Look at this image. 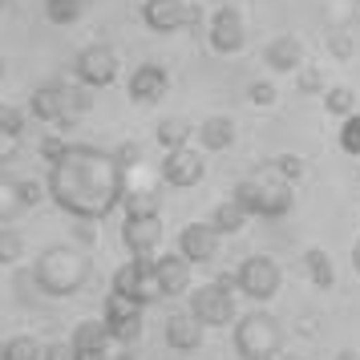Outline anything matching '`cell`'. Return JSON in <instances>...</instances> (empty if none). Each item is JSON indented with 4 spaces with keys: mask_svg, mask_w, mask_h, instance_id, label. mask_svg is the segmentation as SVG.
Instances as JSON below:
<instances>
[{
    "mask_svg": "<svg viewBox=\"0 0 360 360\" xmlns=\"http://www.w3.org/2000/svg\"><path fill=\"white\" fill-rule=\"evenodd\" d=\"M25 134V110L0 101V138H20Z\"/></svg>",
    "mask_w": 360,
    "mask_h": 360,
    "instance_id": "4dcf8cb0",
    "label": "cell"
},
{
    "mask_svg": "<svg viewBox=\"0 0 360 360\" xmlns=\"http://www.w3.org/2000/svg\"><path fill=\"white\" fill-rule=\"evenodd\" d=\"M191 130H198V126H191L186 117H162L158 130H154V138H158L166 150H179V146H191Z\"/></svg>",
    "mask_w": 360,
    "mask_h": 360,
    "instance_id": "d4e9b609",
    "label": "cell"
},
{
    "mask_svg": "<svg viewBox=\"0 0 360 360\" xmlns=\"http://www.w3.org/2000/svg\"><path fill=\"white\" fill-rule=\"evenodd\" d=\"M235 279H239V292H243L251 304H267V300H276L279 283H283V271H279V263L271 259V255H247V259L239 263Z\"/></svg>",
    "mask_w": 360,
    "mask_h": 360,
    "instance_id": "52a82bcc",
    "label": "cell"
},
{
    "mask_svg": "<svg viewBox=\"0 0 360 360\" xmlns=\"http://www.w3.org/2000/svg\"><path fill=\"white\" fill-rule=\"evenodd\" d=\"M89 271L94 267L85 259V251H77V247H69V243H53L37 255L33 283L45 295H53V300H65V295H77L89 283Z\"/></svg>",
    "mask_w": 360,
    "mask_h": 360,
    "instance_id": "7a4b0ae2",
    "label": "cell"
},
{
    "mask_svg": "<svg viewBox=\"0 0 360 360\" xmlns=\"http://www.w3.org/2000/svg\"><path fill=\"white\" fill-rule=\"evenodd\" d=\"M4 360H45V348L33 336H13L4 340Z\"/></svg>",
    "mask_w": 360,
    "mask_h": 360,
    "instance_id": "f1b7e54d",
    "label": "cell"
},
{
    "mask_svg": "<svg viewBox=\"0 0 360 360\" xmlns=\"http://www.w3.org/2000/svg\"><path fill=\"white\" fill-rule=\"evenodd\" d=\"M340 150L352 154V158H360V114H352V117L340 122Z\"/></svg>",
    "mask_w": 360,
    "mask_h": 360,
    "instance_id": "836d02e7",
    "label": "cell"
},
{
    "mask_svg": "<svg viewBox=\"0 0 360 360\" xmlns=\"http://www.w3.org/2000/svg\"><path fill=\"white\" fill-rule=\"evenodd\" d=\"M20 154V138H0V162H13Z\"/></svg>",
    "mask_w": 360,
    "mask_h": 360,
    "instance_id": "f35d334b",
    "label": "cell"
},
{
    "mask_svg": "<svg viewBox=\"0 0 360 360\" xmlns=\"http://www.w3.org/2000/svg\"><path fill=\"white\" fill-rule=\"evenodd\" d=\"M69 340L77 344V352H82L85 360H105V356H114L117 348H126V344L114 340V332H110L105 320H82V324L73 328Z\"/></svg>",
    "mask_w": 360,
    "mask_h": 360,
    "instance_id": "2e32d148",
    "label": "cell"
},
{
    "mask_svg": "<svg viewBox=\"0 0 360 360\" xmlns=\"http://www.w3.org/2000/svg\"><path fill=\"white\" fill-rule=\"evenodd\" d=\"M45 360H85V356L77 352L73 340H53V344H45Z\"/></svg>",
    "mask_w": 360,
    "mask_h": 360,
    "instance_id": "8d00e7d4",
    "label": "cell"
},
{
    "mask_svg": "<svg viewBox=\"0 0 360 360\" xmlns=\"http://www.w3.org/2000/svg\"><path fill=\"white\" fill-rule=\"evenodd\" d=\"M263 65L271 69V73H300L304 69V41L292 33L271 37L267 49H263Z\"/></svg>",
    "mask_w": 360,
    "mask_h": 360,
    "instance_id": "ac0fdd59",
    "label": "cell"
},
{
    "mask_svg": "<svg viewBox=\"0 0 360 360\" xmlns=\"http://www.w3.org/2000/svg\"><path fill=\"white\" fill-rule=\"evenodd\" d=\"M324 110L332 117H352L356 114V94H352V85H328L324 89Z\"/></svg>",
    "mask_w": 360,
    "mask_h": 360,
    "instance_id": "484cf974",
    "label": "cell"
},
{
    "mask_svg": "<svg viewBox=\"0 0 360 360\" xmlns=\"http://www.w3.org/2000/svg\"><path fill=\"white\" fill-rule=\"evenodd\" d=\"M105 360H134V356H126V348H117L114 356H105Z\"/></svg>",
    "mask_w": 360,
    "mask_h": 360,
    "instance_id": "b9f144b4",
    "label": "cell"
},
{
    "mask_svg": "<svg viewBox=\"0 0 360 360\" xmlns=\"http://www.w3.org/2000/svg\"><path fill=\"white\" fill-rule=\"evenodd\" d=\"M304 271H308V279L320 292H328L336 283V267H332V255H328L324 247H308L304 251Z\"/></svg>",
    "mask_w": 360,
    "mask_h": 360,
    "instance_id": "7402d4cb",
    "label": "cell"
},
{
    "mask_svg": "<svg viewBox=\"0 0 360 360\" xmlns=\"http://www.w3.org/2000/svg\"><path fill=\"white\" fill-rule=\"evenodd\" d=\"M126 89H130L134 105H154V101L166 98V89H170V73H166V65H158V61H142V65L130 73Z\"/></svg>",
    "mask_w": 360,
    "mask_h": 360,
    "instance_id": "9a60e30c",
    "label": "cell"
},
{
    "mask_svg": "<svg viewBox=\"0 0 360 360\" xmlns=\"http://www.w3.org/2000/svg\"><path fill=\"white\" fill-rule=\"evenodd\" d=\"M20 211H29L25 207V195H20V179L0 174V223H13Z\"/></svg>",
    "mask_w": 360,
    "mask_h": 360,
    "instance_id": "cb8c5ba5",
    "label": "cell"
},
{
    "mask_svg": "<svg viewBox=\"0 0 360 360\" xmlns=\"http://www.w3.org/2000/svg\"><path fill=\"white\" fill-rule=\"evenodd\" d=\"M207 45L219 57H235V53L247 49V25H243V13L235 4H219L211 17H207Z\"/></svg>",
    "mask_w": 360,
    "mask_h": 360,
    "instance_id": "9c48e42d",
    "label": "cell"
},
{
    "mask_svg": "<svg viewBox=\"0 0 360 360\" xmlns=\"http://www.w3.org/2000/svg\"><path fill=\"white\" fill-rule=\"evenodd\" d=\"M279 348H283V324L271 311L255 308L235 324V352L243 360H276Z\"/></svg>",
    "mask_w": 360,
    "mask_h": 360,
    "instance_id": "277c9868",
    "label": "cell"
},
{
    "mask_svg": "<svg viewBox=\"0 0 360 360\" xmlns=\"http://www.w3.org/2000/svg\"><path fill=\"white\" fill-rule=\"evenodd\" d=\"M73 73H77V82H82L85 89H105V85H114L117 73H122L117 49L114 45H105V41L85 45V49L77 53V61H73Z\"/></svg>",
    "mask_w": 360,
    "mask_h": 360,
    "instance_id": "ba28073f",
    "label": "cell"
},
{
    "mask_svg": "<svg viewBox=\"0 0 360 360\" xmlns=\"http://www.w3.org/2000/svg\"><path fill=\"white\" fill-rule=\"evenodd\" d=\"M231 198H235L247 214H255V219H283V214L295 207L292 182L276 179L271 170L251 174V179H239L235 191H231Z\"/></svg>",
    "mask_w": 360,
    "mask_h": 360,
    "instance_id": "3957f363",
    "label": "cell"
},
{
    "mask_svg": "<svg viewBox=\"0 0 360 360\" xmlns=\"http://www.w3.org/2000/svg\"><path fill=\"white\" fill-rule=\"evenodd\" d=\"M328 49H332V57H336V61H348V57L356 53L352 33H348V29H332V33H328Z\"/></svg>",
    "mask_w": 360,
    "mask_h": 360,
    "instance_id": "d590c367",
    "label": "cell"
},
{
    "mask_svg": "<svg viewBox=\"0 0 360 360\" xmlns=\"http://www.w3.org/2000/svg\"><path fill=\"white\" fill-rule=\"evenodd\" d=\"M49 198L57 211H65L77 223H101L126 202V166L117 162L114 150L65 142L49 158Z\"/></svg>",
    "mask_w": 360,
    "mask_h": 360,
    "instance_id": "6da1fadb",
    "label": "cell"
},
{
    "mask_svg": "<svg viewBox=\"0 0 360 360\" xmlns=\"http://www.w3.org/2000/svg\"><path fill=\"white\" fill-rule=\"evenodd\" d=\"M4 77H8V61H4V57H0V82H4Z\"/></svg>",
    "mask_w": 360,
    "mask_h": 360,
    "instance_id": "7bdbcfd3",
    "label": "cell"
},
{
    "mask_svg": "<svg viewBox=\"0 0 360 360\" xmlns=\"http://www.w3.org/2000/svg\"><path fill=\"white\" fill-rule=\"evenodd\" d=\"M85 98L82 89H69L65 82H45L33 89V98H29V114L37 122H45V126H77V117L85 114Z\"/></svg>",
    "mask_w": 360,
    "mask_h": 360,
    "instance_id": "5b68a950",
    "label": "cell"
},
{
    "mask_svg": "<svg viewBox=\"0 0 360 360\" xmlns=\"http://www.w3.org/2000/svg\"><path fill=\"white\" fill-rule=\"evenodd\" d=\"M0 360H4V344H0Z\"/></svg>",
    "mask_w": 360,
    "mask_h": 360,
    "instance_id": "f6af8a7d",
    "label": "cell"
},
{
    "mask_svg": "<svg viewBox=\"0 0 360 360\" xmlns=\"http://www.w3.org/2000/svg\"><path fill=\"white\" fill-rule=\"evenodd\" d=\"M247 101H251L255 110H271V105L279 101V89L271 82H251L247 85Z\"/></svg>",
    "mask_w": 360,
    "mask_h": 360,
    "instance_id": "d6a6232c",
    "label": "cell"
},
{
    "mask_svg": "<svg viewBox=\"0 0 360 360\" xmlns=\"http://www.w3.org/2000/svg\"><path fill=\"white\" fill-rule=\"evenodd\" d=\"M191 316H195L198 324L207 328H223L235 320V292H227L223 283H198L191 288Z\"/></svg>",
    "mask_w": 360,
    "mask_h": 360,
    "instance_id": "30bf717a",
    "label": "cell"
},
{
    "mask_svg": "<svg viewBox=\"0 0 360 360\" xmlns=\"http://www.w3.org/2000/svg\"><path fill=\"white\" fill-rule=\"evenodd\" d=\"M219 231L211 227V223H186V227L179 231V255L191 263H211L214 255H219Z\"/></svg>",
    "mask_w": 360,
    "mask_h": 360,
    "instance_id": "e0dca14e",
    "label": "cell"
},
{
    "mask_svg": "<svg viewBox=\"0 0 360 360\" xmlns=\"http://www.w3.org/2000/svg\"><path fill=\"white\" fill-rule=\"evenodd\" d=\"M114 154H117V162L126 166V170H134V166L142 162V146H138V142H122Z\"/></svg>",
    "mask_w": 360,
    "mask_h": 360,
    "instance_id": "74e56055",
    "label": "cell"
},
{
    "mask_svg": "<svg viewBox=\"0 0 360 360\" xmlns=\"http://www.w3.org/2000/svg\"><path fill=\"white\" fill-rule=\"evenodd\" d=\"M198 142H202V150H211V154H223V150L235 146V138H239V130H235V117L227 114H211L198 122Z\"/></svg>",
    "mask_w": 360,
    "mask_h": 360,
    "instance_id": "ffe728a7",
    "label": "cell"
},
{
    "mask_svg": "<svg viewBox=\"0 0 360 360\" xmlns=\"http://www.w3.org/2000/svg\"><path fill=\"white\" fill-rule=\"evenodd\" d=\"M25 255V235L17 227H0V267H13Z\"/></svg>",
    "mask_w": 360,
    "mask_h": 360,
    "instance_id": "83f0119b",
    "label": "cell"
},
{
    "mask_svg": "<svg viewBox=\"0 0 360 360\" xmlns=\"http://www.w3.org/2000/svg\"><path fill=\"white\" fill-rule=\"evenodd\" d=\"M267 170H271L276 179H283V182H295V179H304V170H308V162H304L300 154H276Z\"/></svg>",
    "mask_w": 360,
    "mask_h": 360,
    "instance_id": "f546056e",
    "label": "cell"
},
{
    "mask_svg": "<svg viewBox=\"0 0 360 360\" xmlns=\"http://www.w3.org/2000/svg\"><path fill=\"white\" fill-rule=\"evenodd\" d=\"M77 239H82V243H98V227H94V223H82V227H77Z\"/></svg>",
    "mask_w": 360,
    "mask_h": 360,
    "instance_id": "ab89813d",
    "label": "cell"
},
{
    "mask_svg": "<svg viewBox=\"0 0 360 360\" xmlns=\"http://www.w3.org/2000/svg\"><path fill=\"white\" fill-rule=\"evenodd\" d=\"M142 308L146 304H138V300H126V295L110 292L105 295V308H101V320L110 324L117 344H134L142 336Z\"/></svg>",
    "mask_w": 360,
    "mask_h": 360,
    "instance_id": "4fadbf2b",
    "label": "cell"
},
{
    "mask_svg": "<svg viewBox=\"0 0 360 360\" xmlns=\"http://www.w3.org/2000/svg\"><path fill=\"white\" fill-rule=\"evenodd\" d=\"M158 170H162L166 186L191 191V186H198V182L207 179V158H202L198 150H191V146H179V150H166Z\"/></svg>",
    "mask_w": 360,
    "mask_h": 360,
    "instance_id": "8fae6325",
    "label": "cell"
},
{
    "mask_svg": "<svg viewBox=\"0 0 360 360\" xmlns=\"http://www.w3.org/2000/svg\"><path fill=\"white\" fill-rule=\"evenodd\" d=\"M150 211H158V195L150 186L126 191V214H150Z\"/></svg>",
    "mask_w": 360,
    "mask_h": 360,
    "instance_id": "1f68e13d",
    "label": "cell"
},
{
    "mask_svg": "<svg viewBox=\"0 0 360 360\" xmlns=\"http://www.w3.org/2000/svg\"><path fill=\"white\" fill-rule=\"evenodd\" d=\"M352 271H356V276H360V239H356V243H352Z\"/></svg>",
    "mask_w": 360,
    "mask_h": 360,
    "instance_id": "60d3db41",
    "label": "cell"
},
{
    "mask_svg": "<svg viewBox=\"0 0 360 360\" xmlns=\"http://www.w3.org/2000/svg\"><path fill=\"white\" fill-rule=\"evenodd\" d=\"M276 360H304V356H276Z\"/></svg>",
    "mask_w": 360,
    "mask_h": 360,
    "instance_id": "ee69618b",
    "label": "cell"
},
{
    "mask_svg": "<svg viewBox=\"0 0 360 360\" xmlns=\"http://www.w3.org/2000/svg\"><path fill=\"white\" fill-rule=\"evenodd\" d=\"M154 267H158V279H162V292L166 295L191 292V267H195V263L182 259L179 251H174V255H158V259H154Z\"/></svg>",
    "mask_w": 360,
    "mask_h": 360,
    "instance_id": "44dd1931",
    "label": "cell"
},
{
    "mask_svg": "<svg viewBox=\"0 0 360 360\" xmlns=\"http://www.w3.org/2000/svg\"><path fill=\"white\" fill-rule=\"evenodd\" d=\"M202 336H207V324H198L191 311H174L166 320V344L174 352H195V348H202Z\"/></svg>",
    "mask_w": 360,
    "mask_h": 360,
    "instance_id": "d6986e66",
    "label": "cell"
},
{
    "mask_svg": "<svg viewBox=\"0 0 360 360\" xmlns=\"http://www.w3.org/2000/svg\"><path fill=\"white\" fill-rule=\"evenodd\" d=\"M85 17V0H45V20L49 25H77Z\"/></svg>",
    "mask_w": 360,
    "mask_h": 360,
    "instance_id": "4316f807",
    "label": "cell"
},
{
    "mask_svg": "<svg viewBox=\"0 0 360 360\" xmlns=\"http://www.w3.org/2000/svg\"><path fill=\"white\" fill-rule=\"evenodd\" d=\"M247 219H251V214H247L235 198H223V202L211 211V227L219 231V235H239V231L247 227Z\"/></svg>",
    "mask_w": 360,
    "mask_h": 360,
    "instance_id": "603a6c76",
    "label": "cell"
},
{
    "mask_svg": "<svg viewBox=\"0 0 360 360\" xmlns=\"http://www.w3.org/2000/svg\"><path fill=\"white\" fill-rule=\"evenodd\" d=\"M0 13H4V0H0Z\"/></svg>",
    "mask_w": 360,
    "mask_h": 360,
    "instance_id": "bcb514c9",
    "label": "cell"
},
{
    "mask_svg": "<svg viewBox=\"0 0 360 360\" xmlns=\"http://www.w3.org/2000/svg\"><path fill=\"white\" fill-rule=\"evenodd\" d=\"M295 85H300V94H324V89H328L320 65H304L300 73H295Z\"/></svg>",
    "mask_w": 360,
    "mask_h": 360,
    "instance_id": "e575fe53",
    "label": "cell"
},
{
    "mask_svg": "<svg viewBox=\"0 0 360 360\" xmlns=\"http://www.w3.org/2000/svg\"><path fill=\"white\" fill-rule=\"evenodd\" d=\"M191 20H195V4H186V0H142V25L150 33L170 37L186 29Z\"/></svg>",
    "mask_w": 360,
    "mask_h": 360,
    "instance_id": "5bb4252c",
    "label": "cell"
},
{
    "mask_svg": "<svg viewBox=\"0 0 360 360\" xmlns=\"http://www.w3.org/2000/svg\"><path fill=\"white\" fill-rule=\"evenodd\" d=\"M110 292L126 295V300H138V304H158L162 300V279H158V267L154 259H130L122 263L110 279Z\"/></svg>",
    "mask_w": 360,
    "mask_h": 360,
    "instance_id": "8992f818",
    "label": "cell"
},
{
    "mask_svg": "<svg viewBox=\"0 0 360 360\" xmlns=\"http://www.w3.org/2000/svg\"><path fill=\"white\" fill-rule=\"evenodd\" d=\"M122 243L134 259H150L158 255L162 247V214L150 211V214H126V227H122Z\"/></svg>",
    "mask_w": 360,
    "mask_h": 360,
    "instance_id": "7c38bea8",
    "label": "cell"
}]
</instances>
